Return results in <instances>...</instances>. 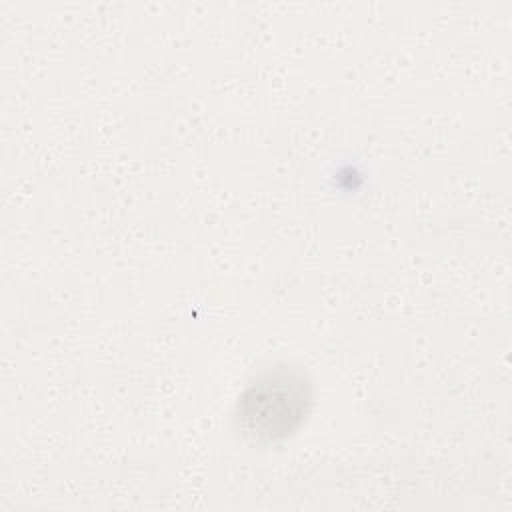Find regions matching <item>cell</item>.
<instances>
[{
	"label": "cell",
	"instance_id": "6da1fadb",
	"mask_svg": "<svg viewBox=\"0 0 512 512\" xmlns=\"http://www.w3.org/2000/svg\"><path fill=\"white\" fill-rule=\"evenodd\" d=\"M310 400V384L304 374L292 368H276L244 390L236 420L252 440H282L302 424Z\"/></svg>",
	"mask_w": 512,
	"mask_h": 512
}]
</instances>
